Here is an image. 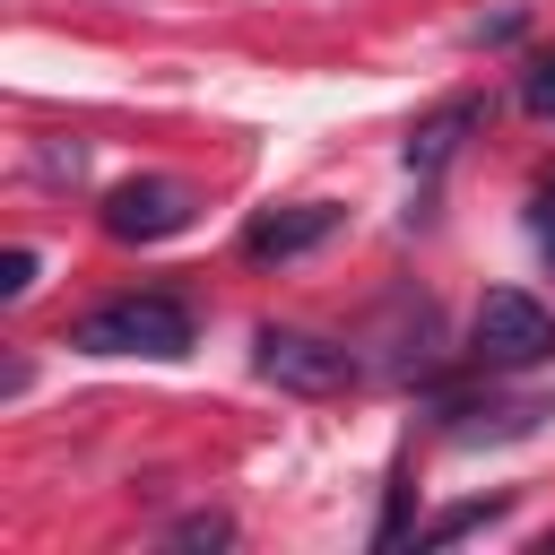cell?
Returning <instances> with one entry per match:
<instances>
[{"label": "cell", "mask_w": 555, "mask_h": 555, "mask_svg": "<svg viewBox=\"0 0 555 555\" xmlns=\"http://www.w3.org/2000/svg\"><path fill=\"white\" fill-rule=\"evenodd\" d=\"M538 555H555V529H546V538H538Z\"/></svg>", "instance_id": "cell-12"}, {"label": "cell", "mask_w": 555, "mask_h": 555, "mask_svg": "<svg viewBox=\"0 0 555 555\" xmlns=\"http://www.w3.org/2000/svg\"><path fill=\"white\" fill-rule=\"evenodd\" d=\"M225 538H234L225 512H182V520L165 529V546H225Z\"/></svg>", "instance_id": "cell-8"}, {"label": "cell", "mask_w": 555, "mask_h": 555, "mask_svg": "<svg viewBox=\"0 0 555 555\" xmlns=\"http://www.w3.org/2000/svg\"><path fill=\"white\" fill-rule=\"evenodd\" d=\"M503 512H512V494H486V503H451L442 520H425V529H416V546H451V538H468V529H494Z\"/></svg>", "instance_id": "cell-7"}, {"label": "cell", "mask_w": 555, "mask_h": 555, "mask_svg": "<svg viewBox=\"0 0 555 555\" xmlns=\"http://www.w3.org/2000/svg\"><path fill=\"white\" fill-rule=\"evenodd\" d=\"M477 121H486V104H477V95H451V104H434V113L408 130V173H442Z\"/></svg>", "instance_id": "cell-6"}, {"label": "cell", "mask_w": 555, "mask_h": 555, "mask_svg": "<svg viewBox=\"0 0 555 555\" xmlns=\"http://www.w3.org/2000/svg\"><path fill=\"white\" fill-rule=\"evenodd\" d=\"M251 364H260V382H278V390H295V399H338V390H356V347L347 338H321V330H260V347H251Z\"/></svg>", "instance_id": "cell-3"}, {"label": "cell", "mask_w": 555, "mask_h": 555, "mask_svg": "<svg viewBox=\"0 0 555 555\" xmlns=\"http://www.w3.org/2000/svg\"><path fill=\"white\" fill-rule=\"evenodd\" d=\"M347 225V208H330V199H286V208H269V217H251L243 225V260H304V251H321L330 234Z\"/></svg>", "instance_id": "cell-5"}, {"label": "cell", "mask_w": 555, "mask_h": 555, "mask_svg": "<svg viewBox=\"0 0 555 555\" xmlns=\"http://www.w3.org/2000/svg\"><path fill=\"white\" fill-rule=\"evenodd\" d=\"M191 217H199V191L173 182V173H130V182H113L104 208H95V225H104L113 243H165V234H182Z\"/></svg>", "instance_id": "cell-4"}, {"label": "cell", "mask_w": 555, "mask_h": 555, "mask_svg": "<svg viewBox=\"0 0 555 555\" xmlns=\"http://www.w3.org/2000/svg\"><path fill=\"white\" fill-rule=\"evenodd\" d=\"M26 286H35V251H26V243H9V251H0V304H17Z\"/></svg>", "instance_id": "cell-10"}, {"label": "cell", "mask_w": 555, "mask_h": 555, "mask_svg": "<svg viewBox=\"0 0 555 555\" xmlns=\"http://www.w3.org/2000/svg\"><path fill=\"white\" fill-rule=\"evenodd\" d=\"M468 356L486 373H529V364L555 356V312L529 286H486L477 312H468Z\"/></svg>", "instance_id": "cell-2"}, {"label": "cell", "mask_w": 555, "mask_h": 555, "mask_svg": "<svg viewBox=\"0 0 555 555\" xmlns=\"http://www.w3.org/2000/svg\"><path fill=\"white\" fill-rule=\"evenodd\" d=\"M520 104H529L538 121H555V52H538V61L520 69Z\"/></svg>", "instance_id": "cell-9"}, {"label": "cell", "mask_w": 555, "mask_h": 555, "mask_svg": "<svg viewBox=\"0 0 555 555\" xmlns=\"http://www.w3.org/2000/svg\"><path fill=\"white\" fill-rule=\"evenodd\" d=\"M191 338H199V321H191L182 295H113V304L69 321L78 356H156V364H173V356H191Z\"/></svg>", "instance_id": "cell-1"}, {"label": "cell", "mask_w": 555, "mask_h": 555, "mask_svg": "<svg viewBox=\"0 0 555 555\" xmlns=\"http://www.w3.org/2000/svg\"><path fill=\"white\" fill-rule=\"evenodd\" d=\"M529 234H538V251L555 260V191H538V199H529Z\"/></svg>", "instance_id": "cell-11"}]
</instances>
